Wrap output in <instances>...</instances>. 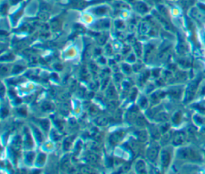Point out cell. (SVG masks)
<instances>
[{
    "label": "cell",
    "instance_id": "11",
    "mask_svg": "<svg viewBox=\"0 0 205 174\" xmlns=\"http://www.w3.org/2000/svg\"><path fill=\"white\" fill-rule=\"evenodd\" d=\"M70 167V163H69V161L67 160V161H64L62 163V165H61V168L62 169H68Z\"/></svg>",
    "mask_w": 205,
    "mask_h": 174
},
{
    "label": "cell",
    "instance_id": "2",
    "mask_svg": "<svg viewBox=\"0 0 205 174\" xmlns=\"http://www.w3.org/2000/svg\"><path fill=\"white\" fill-rule=\"evenodd\" d=\"M123 136V132H122V131H118L116 133H114L110 137V142L111 144H116L118 142H120Z\"/></svg>",
    "mask_w": 205,
    "mask_h": 174
},
{
    "label": "cell",
    "instance_id": "5",
    "mask_svg": "<svg viewBox=\"0 0 205 174\" xmlns=\"http://www.w3.org/2000/svg\"><path fill=\"white\" fill-rule=\"evenodd\" d=\"M96 122H97L99 125H106L107 123H108V119L106 117H100L96 120Z\"/></svg>",
    "mask_w": 205,
    "mask_h": 174
},
{
    "label": "cell",
    "instance_id": "13",
    "mask_svg": "<svg viewBox=\"0 0 205 174\" xmlns=\"http://www.w3.org/2000/svg\"><path fill=\"white\" fill-rule=\"evenodd\" d=\"M80 172L82 173H91V170L89 168H88V167H81V169H80Z\"/></svg>",
    "mask_w": 205,
    "mask_h": 174
},
{
    "label": "cell",
    "instance_id": "19",
    "mask_svg": "<svg viewBox=\"0 0 205 174\" xmlns=\"http://www.w3.org/2000/svg\"><path fill=\"white\" fill-rule=\"evenodd\" d=\"M90 110H91L90 112L91 113V114H96V113H97V111H95V110H94V108H93V107H91V108Z\"/></svg>",
    "mask_w": 205,
    "mask_h": 174
},
{
    "label": "cell",
    "instance_id": "14",
    "mask_svg": "<svg viewBox=\"0 0 205 174\" xmlns=\"http://www.w3.org/2000/svg\"><path fill=\"white\" fill-rule=\"evenodd\" d=\"M26 158H27V161L30 163V162L32 161L33 158H34V153H27V155Z\"/></svg>",
    "mask_w": 205,
    "mask_h": 174
},
{
    "label": "cell",
    "instance_id": "9",
    "mask_svg": "<svg viewBox=\"0 0 205 174\" xmlns=\"http://www.w3.org/2000/svg\"><path fill=\"white\" fill-rule=\"evenodd\" d=\"M72 139L73 138H71V137H70V138H68V139L65 141V142H64V145H63V148L65 149V150H68V149L70 148L71 144V142H72Z\"/></svg>",
    "mask_w": 205,
    "mask_h": 174
},
{
    "label": "cell",
    "instance_id": "12",
    "mask_svg": "<svg viewBox=\"0 0 205 174\" xmlns=\"http://www.w3.org/2000/svg\"><path fill=\"white\" fill-rule=\"evenodd\" d=\"M41 125L43 126V128L45 130H48V128H49V122L47 120H43V121L41 122Z\"/></svg>",
    "mask_w": 205,
    "mask_h": 174
},
{
    "label": "cell",
    "instance_id": "10",
    "mask_svg": "<svg viewBox=\"0 0 205 174\" xmlns=\"http://www.w3.org/2000/svg\"><path fill=\"white\" fill-rule=\"evenodd\" d=\"M88 160L90 162H91V163H95V162L97 161L98 158H97V157H96V155L89 154L88 156Z\"/></svg>",
    "mask_w": 205,
    "mask_h": 174
},
{
    "label": "cell",
    "instance_id": "6",
    "mask_svg": "<svg viewBox=\"0 0 205 174\" xmlns=\"http://www.w3.org/2000/svg\"><path fill=\"white\" fill-rule=\"evenodd\" d=\"M137 137L141 142H145L146 139H147V134H146V133L143 132V131H140V132L138 133Z\"/></svg>",
    "mask_w": 205,
    "mask_h": 174
},
{
    "label": "cell",
    "instance_id": "16",
    "mask_svg": "<svg viewBox=\"0 0 205 174\" xmlns=\"http://www.w3.org/2000/svg\"><path fill=\"white\" fill-rule=\"evenodd\" d=\"M7 114H8V110H7V109H5V108L2 109V111H1V115H2V117H5Z\"/></svg>",
    "mask_w": 205,
    "mask_h": 174
},
{
    "label": "cell",
    "instance_id": "17",
    "mask_svg": "<svg viewBox=\"0 0 205 174\" xmlns=\"http://www.w3.org/2000/svg\"><path fill=\"white\" fill-rule=\"evenodd\" d=\"M146 104H147V100H146V98H144V97H143V99H141V101H140V105L143 107L145 106Z\"/></svg>",
    "mask_w": 205,
    "mask_h": 174
},
{
    "label": "cell",
    "instance_id": "18",
    "mask_svg": "<svg viewBox=\"0 0 205 174\" xmlns=\"http://www.w3.org/2000/svg\"><path fill=\"white\" fill-rule=\"evenodd\" d=\"M23 70V68H22V67H18V66H15V69L13 70V72H14V73H18V72H19L20 70Z\"/></svg>",
    "mask_w": 205,
    "mask_h": 174
},
{
    "label": "cell",
    "instance_id": "8",
    "mask_svg": "<svg viewBox=\"0 0 205 174\" xmlns=\"http://www.w3.org/2000/svg\"><path fill=\"white\" fill-rule=\"evenodd\" d=\"M136 124H137V125H139V126H143V125L146 124L145 119L143 117H137V119H136Z\"/></svg>",
    "mask_w": 205,
    "mask_h": 174
},
{
    "label": "cell",
    "instance_id": "1",
    "mask_svg": "<svg viewBox=\"0 0 205 174\" xmlns=\"http://www.w3.org/2000/svg\"><path fill=\"white\" fill-rule=\"evenodd\" d=\"M158 155V149L154 146H151L147 151V156H148V159L151 160L152 161H154Z\"/></svg>",
    "mask_w": 205,
    "mask_h": 174
},
{
    "label": "cell",
    "instance_id": "3",
    "mask_svg": "<svg viewBox=\"0 0 205 174\" xmlns=\"http://www.w3.org/2000/svg\"><path fill=\"white\" fill-rule=\"evenodd\" d=\"M135 168H136V170H137L138 173H146L145 164H144V162L143 161H139L136 163Z\"/></svg>",
    "mask_w": 205,
    "mask_h": 174
},
{
    "label": "cell",
    "instance_id": "4",
    "mask_svg": "<svg viewBox=\"0 0 205 174\" xmlns=\"http://www.w3.org/2000/svg\"><path fill=\"white\" fill-rule=\"evenodd\" d=\"M161 161L163 166H167L169 161V154L166 152H163L162 156H161Z\"/></svg>",
    "mask_w": 205,
    "mask_h": 174
},
{
    "label": "cell",
    "instance_id": "15",
    "mask_svg": "<svg viewBox=\"0 0 205 174\" xmlns=\"http://www.w3.org/2000/svg\"><path fill=\"white\" fill-rule=\"evenodd\" d=\"M45 155L40 154V156H39V158H38V162H39L40 164H43V161H45Z\"/></svg>",
    "mask_w": 205,
    "mask_h": 174
},
{
    "label": "cell",
    "instance_id": "7",
    "mask_svg": "<svg viewBox=\"0 0 205 174\" xmlns=\"http://www.w3.org/2000/svg\"><path fill=\"white\" fill-rule=\"evenodd\" d=\"M108 96L111 98H114L115 96V90L113 86H110L108 90Z\"/></svg>",
    "mask_w": 205,
    "mask_h": 174
}]
</instances>
